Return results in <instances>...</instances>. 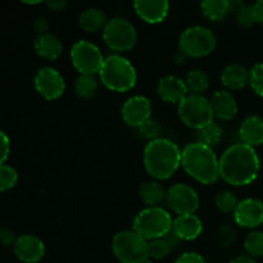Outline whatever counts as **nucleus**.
I'll return each instance as SVG.
<instances>
[{
    "mask_svg": "<svg viewBox=\"0 0 263 263\" xmlns=\"http://www.w3.org/2000/svg\"><path fill=\"white\" fill-rule=\"evenodd\" d=\"M254 7V13H256L257 22L262 23L263 25V0H259L256 4H253Z\"/></svg>",
    "mask_w": 263,
    "mask_h": 263,
    "instance_id": "obj_43",
    "label": "nucleus"
},
{
    "mask_svg": "<svg viewBox=\"0 0 263 263\" xmlns=\"http://www.w3.org/2000/svg\"><path fill=\"white\" fill-rule=\"evenodd\" d=\"M164 239H166V241L167 243H168V246H170V248H171V251H174V249H177L180 247V244H181V239L179 238V236L177 235H175L174 233H170L168 235H166L164 236Z\"/></svg>",
    "mask_w": 263,
    "mask_h": 263,
    "instance_id": "obj_42",
    "label": "nucleus"
},
{
    "mask_svg": "<svg viewBox=\"0 0 263 263\" xmlns=\"http://www.w3.org/2000/svg\"><path fill=\"white\" fill-rule=\"evenodd\" d=\"M236 22L243 27H252L257 22L256 13H254L253 5H244L240 10L235 14Z\"/></svg>",
    "mask_w": 263,
    "mask_h": 263,
    "instance_id": "obj_34",
    "label": "nucleus"
},
{
    "mask_svg": "<svg viewBox=\"0 0 263 263\" xmlns=\"http://www.w3.org/2000/svg\"><path fill=\"white\" fill-rule=\"evenodd\" d=\"M217 39L212 30L204 26H192L182 31L179 39V50L186 57L202 58L215 50Z\"/></svg>",
    "mask_w": 263,
    "mask_h": 263,
    "instance_id": "obj_7",
    "label": "nucleus"
},
{
    "mask_svg": "<svg viewBox=\"0 0 263 263\" xmlns=\"http://www.w3.org/2000/svg\"><path fill=\"white\" fill-rule=\"evenodd\" d=\"M234 221L240 228L254 229L263 223V202L256 198H247L239 202Z\"/></svg>",
    "mask_w": 263,
    "mask_h": 263,
    "instance_id": "obj_14",
    "label": "nucleus"
},
{
    "mask_svg": "<svg viewBox=\"0 0 263 263\" xmlns=\"http://www.w3.org/2000/svg\"><path fill=\"white\" fill-rule=\"evenodd\" d=\"M33 46H35V50L39 57L44 59H49V61H54V59L59 58L62 50H63L62 41L54 33L50 32L36 36L35 41H33Z\"/></svg>",
    "mask_w": 263,
    "mask_h": 263,
    "instance_id": "obj_21",
    "label": "nucleus"
},
{
    "mask_svg": "<svg viewBox=\"0 0 263 263\" xmlns=\"http://www.w3.org/2000/svg\"><path fill=\"white\" fill-rule=\"evenodd\" d=\"M139 195H140V199L149 207H158V204L166 200L167 192L159 182L146 181L141 184Z\"/></svg>",
    "mask_w": 263,
    "mask_h": 263,
    "instance_id": "obj_24",
    "label": "nucleus"
},
{
    "mask_svg": "<svg viewBox=\"0 0 263 263\" xmlns=\"http://www.w3.org/2000/svg\"><path fill=\"white\" fill-rule=\"evenodd\" d=\"M103 39L112 50L127 51L135 46L138 32L130 21L116 17L108 21L107 26L103 30Z\"/></svg>",
    "mask_w": 263,
    "mask_h": 263,
    "instance_id": "obj_9",
    "label": "nucleus"
},
{
    "mask_svg": "<svg viewBox=\"0 0 263 263\" xmlns=\"http://www.w3.org/2000/svg\"><path fill=\"white\" fill-rule=\"evenodd\" d=\"M108 23L107 14L99 8H89L84 10L79 17V25L86 32H97L104 30Z\"/></svg>",
    "mask_w": 263,
    "mask_h": 263,
    "instance_id": "obj_23",
    "label": "nucleus"
},
{
    "mask_svg": "<svg viewBox=\"0 0 263 263\" xmlns=\"http://www.w3.org/2000/svg\"><path fill=\"white\" fill-rule=\"evenodd\" d=\"M210 102L212 105L213 115L220 120H231L238 113V102H236L235 97L228 90L216 91Z\"/></svg>",
    "mask_w": 263,
    "mask_h": 263,
    "instance_id": "obj_18",
    "label": "nucleus"
},
{
    "mask_svg": "<svg viewBox=\"0 0 263 263\" xmlns=\"http://www.w3.org/2000/svg\"><path fill=\"white\" fill-rule=\"evenodd\" d=\"M71 61L80 74L99 73L103 66V54L95 44L87 40H79L71 48Z\"/></svg>",
    "mask_w": 263,
    "mask_h": 263,
    "instance_id": "obj_10",
    "label": "nucleus"
},
{
    "mask_svg": "<svg viewBox=\"0 0 263 263\" xmlns=\"http://www.w3.org/2000/svg\"><path fill=\"white\" fill-rule=\"evenodd\" d=\"M112 251L121 263H143L149 258V243L135 231H120L113 236Z\"/></svg>",
    "mask_w": 263,
    "mask_h": 263,
    "instance_id": "obj_6",
    "label": "nucleus"
},
{
    "mask_svg": "<svg viewBox=\"0 0 263 263\" xmlns=\"http://www.w3.org/2000/svg\"><path fill=\"white\" fill-rule=\"evenodd\" d=\"M0 240H2V244L4 247H14V244L18 240V236L15 235V233L12 229L3 228L2 231H0Z\"/></svg>",
    "mask_w": 263,
    "mask_h": 263,
    "instance_id": "obj_37",
    "label": "nucleus"
},
{
    "mask_svg": "<svg viewBox=\"0 0 263 263\" xmlns=\"http://www.w3.org/2000/svg\"><path fill=\"white\" fill-rule=\"evenodd\" d=\"M203 223L197 215L177 216L172 223V233L181 240H194L202 234Z\"/></svg>",
    "mask_w": 263,
    "mask_h": 263,
    "instance_id": "obj_19",
    "label": "nucleus"
},
{
    "mask_svg": "<svg viewBox=\"0 0 263 263\" xmlns=\"http://www.w3.org/2000/svg\"><path fill=\"white\" fill-rule=\"evenodd\" d=\"M166 203L179 216L194 215L199 208V195L192 186L176 184L167 192Z\"/></svg>",
    "mask_w": 263,
    "mask_h": 263,
    "instance_id": "obj_11",
    "label": "nucleus"
},
{
    "mask_svg": "<svg viewBox=\"0 0 263 263\" xmlns=\"http://www.w3.org/2000/svg\"><path fill=\"white\" fill-rule=\"evenodd\" d=\"M216 239H217L218 244H220L221 247H230L236 239L235 229L231 225H222L217 230Z\"/></svg>",
    "mask_w": 263,
    "mask_h": 263,
    "instance_id": "obj_35",
    "label": "nucleus"
},
{
    "mask_svg": "<svg viewBox=\"0 0 263 263\" xmlns=\"http://www.w3.org/2000/svg\"><path fill=\"white\" fill-rule=\"evenodd\" d=\"M239 136L241 143L247 145L258 146L263 144V120L259 116H249L239 127Z\"/></svg>",
    "mask_w": 263,
    "mask_h": 263,
    "instance_id": "obj_20",
    "label": "nucleus"
},
{
    "mask_svg": "<svg viewBox=\"0 0 263 263\" xmlns=\"http://www.w3.org/2000/svg\"><path fill=\"white\" fill-rule=\"evenodd\" d=\"M221 82L230 90L243 89L247 82H249V71L243 64H229L221 72Z\"/></svg>",
    "mask_w": 263,
    "mask_h": 263,
    "instance_id": "obj_22",
    "label": "nucleus"
},
{
    "mask_svg": "<svg viewBox=\"0 0 263 263\" xmlns=\"http://www.w3.org/2000/svg\"><path fill=\"white\" fill-rule=\"evenodd\" d=\"M175 263H205V259L200 254L194 253V252H186L181 254Z\"/></svg>",
    "mask_w": 263,
    "mask_h": 263,
    "instance_id": "obj_38",
    "label": "nucleus"
},
{
    "mask_svg": "<svg viewBox=\"0 0 263 263\" xmlns=\"http://www.w3.org/2000/svg\"><path fill=\"white\" fill-rule=\"evenodd\" d=\"M18 181V174L12 166L8 164H2L0 166V189L2 192L12 189L15 186Z\"/></svg>",
    "mask_w": 263,
    "mask_h": 263,
    "instance_id": "obj_31",
    "label": "nucleus"
},
{
    "mask_svg": "<svg viewBox=\"0 0 263 263\" xmlns=\"http://www.w3.org/2000/svg\"><path fill=\"white\" fill-rule=\"evenodd\" d=\"M170 252H171V248L164 238L149 241V257L151 258L162 259L168 256Z\"/></svg>",
    "mask_w": 263,
    "mask_h": 263,
    "instance_id": "obj_32",
    "label": "nucleus"
},
{
    "mask_svg": "<svg viewBox=\"0 0 263 263\" xmlns=\"http://www.w3.org/2000/svg\"><path fill=\"white\" fill-rule=\"evenodd\" d=\"M222 135H223L222 127H221L218 123L212 122L211 125H208V126H205V127L198 130L197 139L199 143L205 144V145L213 148V146H216L220 144L221 139H222Z\"/></svg>",
    "mask_w": 263,
    "mask_h": 263,
    "instance_id": "obj_28",
    "label": "nucleus"
},
{
    "mask_svg": "<svg viewBox=\"0 0 263 263\" xmlns=\"http://www.w3.org/2000/svg\"><path fill=\"white\" fill-rule=\"evenodd\" d=\"M143 263H154V262L151 261V259H146V261H144Z\"/></svg>",
    "mask_w": 263,
    "mask_h": 263,
    "instance_id": "obj_46",
    "label": "nucleus"
},
{
    "mask_svg": "<svg viewBox=\"0 0 263 263\" xmlns=\"http://www.w3.org/2000/svg\"><path fill=\"white\" fill-rule=\"evenodd\" d=\"M261 161L254 148L244 143L229 146L220 158V176L234 186L249 185L257 179Z\"/></svg>",
    "mask_w": 263,
    "mask_h": 263,
    "instance_id": "obj_1",
    "label": "nucleus"
},
{
    "mask_svg": "<svg viewBox=\"0 0 263 263\" xmlns=\"http://www.w3.org/2000/svg\"><path fill=\"white\" fill-rule=\"evenodd\" d=\"M185 82L189 92L202 95V92H204L210 86V77L203 69L195 68L187 73Z\"/></svg>",
    "mask_w": 263,
    "mask_h": 263,
    "instance_id": "obj_26",
    "label": "nucleus"
},
{
    "mask_svg": "<svg viewBox=\"0 0 263 263\" xmlns=\"http://www.w3.org/2000/svg\"><path fill=\"white\" fill-rule=\"evenodd\" d=\"M249 84L257 95L263 98V63H257L249 71Z\"/></svg>",
    "mask_w": 263,
    "mask_h": 263,
    "instance_id": "obj_33",
    "label": "nucleus"
},
{
    "mask_svg": "<svg viewBox=\"0 0 263 263\" xmlns=\"http://www.w3.org/2000/svg\"><path fill=\"white\" fill-rule=\"evenodd\" d=\"M174 61L176 64H182L185 61H186V55H185L181 50H179L176 54H175Z\"/></svg>",
    "mask_w": 263,
    "mask_h": 263,
    "instance_id": "obj_45",
    "label": "nucleus"
},
{
    "mask_svg": "<svg viewBox=\"0 0 263 263\" xmlns=\"http://www.w3.org/2000/svg\"><path fill=\"white\" fill-rule=\"evenodd\" d=\"M134 8L139 17L148 23H159L164 21L170 10L167 0H136Z\"/></svg>",
    "mask_w": 263,
    "mask_h": 263,
    "instance_id": "obj_17",
    "label": "nucleus"
},
{
    "mask_svg": "<svg viewBox=\"0 0 263 263\" xmlns=\"http://www.w3.org/2000/svg\"><path fill=\"white\" fill-rule=\"evenodd\" d=\"M13 249H14L15 257L21 262L25 263L39 262L45 254V246L43 240L31 234L18 236V240Z\"/></svg>",
    "mask_w": 263,
    "mask_h": 263,
    "instance_id": "obj_15",
    "label": "nucleus"
},
{
    "mask_svg": "<svg viewBox=\"0 0 263 263\" xmlns=\"http://www.w3.org/2000/svg\"><path fill=\"white\" fill-rule=\"evenodd\" d=\"M181 166L187 175L204 185L213 184L220 177V159L213 148L199 141L182 149Z\"/></svg>",
    "mask_w": 263,
    "mask_h": 263,
    "instance_id": "obj_3",
    "label": "nucleus"
},
{
    "mask_svg": "<svg viewBox=\"0 0 263 263\" xmlns=\"http://www.w3.org/2000/svg\"><path fill=\"white\" fill-rule=\"evenodd\" d=\"M216 208L222 213H230L235 212L236 207H238L239 202L234 193L231 192H221L216 195L215 199Z\"/></svg>",
    "mask_w": 263,
    "mask_h": 263,
    "instance_id": "obj_30",
    "label": "nucleus"
},
{
    "mask_svg": "<svg viewBox=\"0 0 263 263\" xmlns=\"http://www.w3.org/2000/svg\"><path fill=\"white\" fill-rule=\"evenodd\" d=\"M230 263H257V262L253 257L243 254V256H239V257H236V258H234Z\"/></svg>",
    "mask_w": 263,
    "mask_h": 263,
    "instance_id": "obj_44",
    "label": "nucleus"
},
{
    "mask_svg": "<svg viewBox=\"0 0 263 263\" xmlns=\"http://www.w3.org/2000/svg\"><path fill=\"white\" fill-rule=\"evenodd\" d=\"M122 118L131 127H141L144 123L151 120L152 103L148 98L143 95L131 97L123 103L122 105Z\"/></svg>",
    "mask_w": 263,
    "mask_h": 263,
    "instance_id": "obj_13",
    "label": "nucleus"
},
{
    "mask_svg": "<svg viewBox=\"0 0 263 263\" xmlns=\"http://www.w3.org/2000/svg\"><path fill=\"white\" fill-rule=\"evenodd\" d=\"M46 5L54 12H63L67 5H68V3L66 0H49V2H46Z\"/></svg>",
    "mask_w": 263,
    "mask_h": 263,
    "instance_id": "obj_41",
    "label": "nucleus"
},
{
    "mask_svg": "<svg viewBox=\"0 0 263 263\" xmlns=\"http://www.w3.org/2000/svg\"><path fill=\"white\" fill-rule=\"evenodd\" d=\"M100 81L113 91L123 92L133 89L136 84V69L127 58L122 55L107 57L99 71Z\"/></svg>",
    "mask_w": 263,
    "mask_h": 263,
    "instance_id": "obj_4",
    "label": "nucleus"
},
{
    "mask_svg": "<svg viewBox=\"0 0 263 263\" xmlns=\"http://www.w3.org/2000/svg\"><path fill=\"white\" fill-rule=\"evenodd\" d=\"M35 90L46 100H55L63 95L66 90L64 77L53 67H43L33 77Z\"/></svg>",
    "mask_w": 263,
    "mask_h": 263,
    "instance_id": "obj_12",
    "label": "nucleus"
},
{
    "mask_svg": "<svg viewBox=\"0 0 263 263\" xmlns=\"http://www.w3.org/2000/svg\"><path fill=\"white\" fill-rule=\"evenodd\" d=\"M182 151L170 139L149 141L144 148V167L152 177L167 180L181 166Z\"/></svg>",
    "mask_w": 263,
    "mask_h": 263,
    "instance_id": "obj_2",
    "label": "nucleus"
},
{
    "mask_svg": "<svg viewBox=\"0 0 263 263\" xmlns=\"http://www.w3.org/2000/svg\"><path fill=\"white\" fill-rule=\"evenodd\" d=\"M200 9L205 18L220 22L231 13V3L229 0H204L200 3Z\"/></svg>",
    "mask_w": 263,
    "mask_h": 263,
    "instance_id": "obj_25",
    "label": "nucleus"
},
{
    "mask_svg": "<svg viewBox=\"0 0 263 263\" xmlns=\"http://www.w3.org/2000/svg\"><path fill=\"white\" fill-rule=\"evenodd\" d=\"M140 135L143 138L149 139V141L156 140V139H159V134H161V126L157 121L149 120L148 122L144 123L141 127L138 128Z\"/></svg>",
    "mask_w": 263,
    "mask_h": 263,
    "instance_id": "obj_36",
    "label": "nucleus"
},
{
    "mask_svg": "<svg viewBox=\"0 0 263 263\" xmlns=\"http://www.w3.org/2000/svg\"><path fill=\"white\" fill-rule=\"evenodd\" d=\"M98 90V81L92 74H80L74 82V92L81 99H90Z\"/></svg>",
    "mask_w": 263,
    "mask_h": 263,
    "instance_id": "obj_27",
    "label": "nucleus"
},
{
    "mask_svg": "<svg viewBox=\"0 0 263 263\" xmlns=\"http://www.w3.org/2000/svg\"><path fill=\"white\" fill-rule=\"evenodd\" d=\"M244 248H246L248 256L257 258L263 256V233L262 231H252L248 234L246 241H244Z\"/></svg>",
    "mask_w": 263,
    "mask_h": 263,
    "instance_id": "obj_29",
    "label": "nucleus"
},
{
    "mask_svg": "<svg viewBox=\"0 0 263 263\" xmlns=\"http://www.w3.org/2000/svg\"><path fill=\"white\" fill-rule=\"evenodd\" d=\"M0 135H2V164H4L10 153V140L4 131H2Z\"/></svg>",
    "mask_w": 263,
    "mask_h": 263,
    "instance_id": "obj_40",
    "label": "nucleus"
},
{
    "mask_svg": "<svg viewBox=\"0 0 263 263\" xmlns=\"http://www.w3.org/2000/svg\"><path fill=\"white\" fill-rule=\"evenodd\" d=\"M157 92L164 102L180 104V102L187 95L189 90H187L186 82L184 80L174 76V74H168V76H164L159 80Z\"/></svg>",
    "mask_w": 263,
    "mask_h": 263,
    "instance_id": "obj_16",
    "label": "nucleus"
},
{
    "mask_svg": "<svg viewBox=\"0 0 263 263\" xmlns=\"http://www.w3.org/2000/svg\"><path fill=\"white\" fill-rule=\"evenodd\" d=\"M172 223L174 220L164 208L148 207L138 213L133 229L146 241H152L168 235L172 231Z\"/></svg>",
    "mask_w": 263,
    "mask_h": 263,
    "instance_id": "obj_5",
    "label": "nucleus"
},
{
    "mask_svg": "<svg viewBox=\"0 0 263 263\" xmlns=\"http://www.w3.org/2000/svg\"><path fill=\"white\" fill-rule=\"evenodd\" d=\"M33 28H35V31L39 33V35L48 33L49 28H50V23H49L48 18L37 17L35 20V22H33Z\"/></svg>",
    "mask_w": 263,
    "mask_h": 263,
    "instance_id": "obj_39",
    "label": "nucleus"
},
{
    "mask_svg": "<svg viewBox=\"0 0 263 263\" xmlns=\"http://www.w3.org/2000/svg\"><path fill=\"white\" fill-rule=\"evenodd\" d=\"M179 116L185 125L195 130L211 125L215 117L210 100L198 94H187L180 102Z\"/></svg>",
    "mask_w": 263,
    "mask_h": 263,
    "instance_id": "obj_8",
    "label": "nucleus"
}]
</instances>
